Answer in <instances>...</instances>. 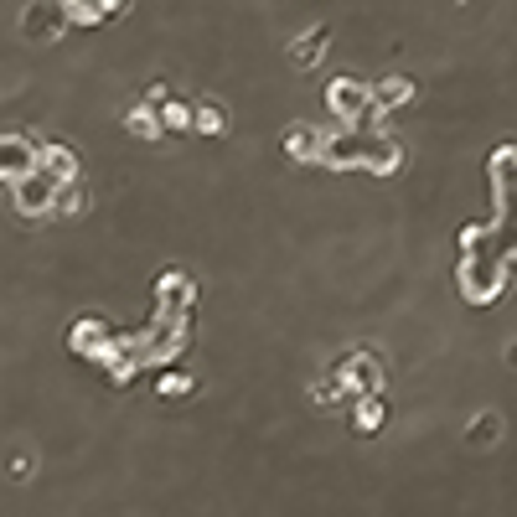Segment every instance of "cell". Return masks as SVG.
Wrapping results in <instances>:
<instances>
[{
    "instance_id": "1",
    "label": "cell",
    "mask_w": 517,
    "mask_h": 517,
    "mask_svg": "<svg viewBox=\"0 0 517 517\" xmlns=\"http://www.w3.org/2000/svg\"><path fill=\"white\" fill-rule=\"evenodd\" d=\"M461 285H466V300H497L507 290V259H497L492 249H471L466 269H461Z\"/></svg>"
},
{
    "instance_id": "2",
    "label": "cell",
    "mask_w": 517,
    "mask_h": 517,
    "mask_svg": "<svg viewBox=\"0 0 517 517\" xmlns=\"http://www.w3.org/2000/svg\"><path fill=\"white\" fill-rule=\"evenodd\" d=\"M326 99H331V114H337L342 125H368V119L378 114L373 109V88L368 83H352V78H337Z\"/></svg>"
},
{
    "instance_id": "3",
    "label": "cell",
    "mask_w": 517,
    "mask_h": 517,
    "mask_svg": "<svg viewBox=\"0 0 517 517\" xmlns=\"http://www.w3.org/2000/svg\"><path fill=\"white\" fill-rule=\"evenodd\" d=\"M399 161H404L399 140H393V135H378V130H368V145H362V166L378 171V176H388V171H399Z\"/></svg>"
},
{
    "instance_id": "4",
    "label": "cell",
    "mask_w": 517,
    "mask_h": 517,
    "mask_svg": "<svg viewBox=\"0 0 517 517\" xmlns=\"http://www.w3.org/2000/svg\"><path fill=\"white\" fill-rule=\"evenodd\" d=\"M192 300H197V290H192L187 275H166L161 280V316H187Z\"/></svg>"
},
{
    "instance_id": "5",
    "label": "cell",
    "mask_w": 517,
    "mask_h": 517,
    "mask_svg": "<svg viewBox=\"0 0 517 517\" xmlns=\"http://www.w3.org/2000/svg\"><path fill=\"white\" fill-rule=\"evenodd\" d=\"M373 88V109H393V104H409L414 99V83L409 78H378Z\"/></svg>"
},
{
    "instance_id": "6",
    "label": "cell",
    "mask_w": 517,
    "mask_h": 517,
    "mask_svg": "<svg viewBox=\"0 0 517 517\" xmlns=\"http://www.w3.org/2000/svg\"><path fill=\"white\" fill-rule=\"evenodd\" d=\"M37 166H42L47 176H57V181H73V176H78V161H73V150H57V145L37 150Z\"/></svg>"
},
{
    "instance_id": "7",
    "label": "cell",
    "mask_w": 517,
    "mask_h": 517,
    "mask_svg": "<svg viewBox=\"0 0 517 517\" xmlns=\"http://www.w3.org/2000/svg\"><path fill=\"white\" fill-rule=\"evenodd\" d=\"M285 150H290V156H295V161H316V156H321V135H311L306 125H300V130H290V140H285Z\"/></svg>"
},
{
    "instance_id": "8",
    "label": "cell",
    "mask_w": 517,
    "mask_h": 517,
    "mask_svg": "<svg viewBox=\"0 0 517 517\" xmlns=\"http://www.w3.org/2000/svg\"><path fill=\"white\" fill-rule=\"evenodd\" d=\"M161 130H192V109L181 104V99H161Z\"/></svg>"
},
{
    "instance_id": "9",
    "label": "cell",
    "mask_w": 517,
    "mask_h": 517,
    "mask_svg": "<svg viewBox=\"0 0 517 517\" xmlns=\"http://www.w3.org/2000/svg\"><path fill=\"white\" fill-rule=\"evenodd\" d=\"M321 47H326V32L316 26V32H306V37H300V47L290 52V57H295V68H311L316 57H321Z\"/></svg>"
},
{
    "instance_id": "10",
    "label": "cell",
    "mask_w": 517,
    "mask_h": 517,
    "mask_svg": "<svg viewBox=\"0 0 517 517\" xmlns=\"http://www.w3.org/2000/svg\"><path fill=\"white\" fill-rule=\"evenodd\" d=\"M383 424V399L378 393H362L357 399V430H378Z\"/></svg>"
},
{
    "instance_id": "11",
    "label": "cell",
    "mask_w": 517,
    "mask_h": 517,
    "mask_svg": "<svg viewBox=\"0 0 517 517\" xmlns=\"http://www.w3.org/2000/svg\"><path fill=\"white\" fill-rule=\"evenodd\" d=\"M192 130H202V135H223V130H228V125H223V109H218V104L192 109Z\"/></svg>"
},
{
    "instance_id": "12",
    "label": "cell",
    "mask_w": 517,
    "mask_h": 517,
    "mask_svg": "<svg viewBox=\"0 0 517 517\" xmlns=\"http://www.w3.org/2000/svg\"><path fill=\"white\" fill-rule=\"evenodd\" d=\"M130 135L156 140V135H161V114H156V109H135V114H130Z\"/></svg>"
},
{
    "instance_id": "13",
    "label": "cell",
    "mask_w": 517,
    "mask_h": 517,
    "mask_svg": "<svg viewBox=\"0 0 517 517\" xmlns=\"http://www.w3.org/2000/svg\"><path fill=\"white\" fill-rule=\"evenodd\" d=\"M161 393H166V399H176V393H192V378L171 373V378H161Z\"/></svg>"
},
{
    "instance_id": "14",
    "label": "cell",
    "mask_w": 517,
    "mask_h": 517,
    "mask_svg": "<svg viewBox=\"0 0 517 517\" xmlns=\"http://www.w3.org/2000/svg\"><path fill=\"white\" fill-rule=\"evenodd\" d=\"M507 362H512V368H517V342H512V347H507Z\"/></svg>"
}]
</instances>
